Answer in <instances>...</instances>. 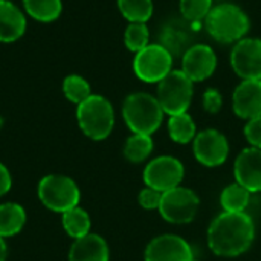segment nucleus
<instances>
[{
    "label": "nucleus",
    "instance_id": "nucleus-1",
    "mask_svg": "<svg viewBox=\"0 0 261 261\" xmlns=\"http://www.w3.org/2000/svg\"><path fill=\"white\" fill-rule=\"evenodd\" d=\"M255 225L246 213L219 214L208 228V246L219 257H239L254 243Z\"/></svg>",
    "mask_w": 261,
    "mask_h": 261
},
{
    "label": "nucleus",
    "instance_id": "nucleus-2",
    "mask_svg": "<svg viewBox=\"0 0 261 261\" xmlns=\"http://www.w3.org/2000/svg\"><path fill=\"white\" fill-rule=\"evenodd\" d=\"M122 116L127 127L138 135H153L162 124L164 110L158 98L150 93L138 92L125 98Z\"/></svg>",
    "mask_w": 261,
    "mask_h": 261
},
{
    "label": "nucleus",
    "instance_id": "nucleus-3",
    "mask_svg": "<svg viewBox=\"0 0 261 261\" xmlns=\"http://www.w3.org/2000/svg\"><path fill=\"white\" fill-rule=\"evenodd\" d=\"M76 119L81 132L93 141L106 139L115 125L113 107L109 99L101 95H90L86 101L78 104Z\"/></svg>",
    "mask_w": 261,
    "mask_h": 261
},
{
    "label": "nucleus",
    "instance_id": "nucleus-4",
    "mask_svg": "<svg viewBox=\"0 0 261 261\" xmlns=\"http://www.w3.org/2000/svg\"><path fill=\"white\" fill-rule=\"evenodd\" d=\"M206 31L220 43H232L242 40L249 31L248 15L232 3H222L206 15Z\"/></svg>",
    "mask_w": 261,
    "mask_h": 261
},
{
    "label": "nucleus",
    "instance_id": "nucleus-5",
    "mask_svg": "<svg viewBox=\"0 0 261 261\" xmlns=\"http://www.w3.org/2000/svg\"><path fill=\"white\" fill-rule=\"evenodd\" d=\"M40 202L54 213H66L78 206L80 203V188L78 185L64 174H49L44 176L37 188Z\"/></svg>",
    "mask_w": 261,
    "mask_h": 261
},
{
    "label": "nucleus",
    "instance_id": "nucleus-6",
    "mask_svg": "<svg viewBox=\"0 0 261 261\" xmlns=\"http://www.w3.org/2000/svg\"><path fill=\"white\" fill-rule=\"evenodd\" d=\"M193 99V81L182 70H171L158 87V101L164 113H187Z\"/></svg>",
    "mask_w": 261,
    "mask_h": 261
},
{
    "label": "nucleus",
    "instance_id": "nucleus-7",
    "mask_svg": "<svg viewBox=\"0 0 261 261\" xmlns=\"http://www.w3.org/2000/svg\"><path fill=\"white\" fill-rule=\"evenodd\" d=\"M199 205L200 200L193 190L176 187L173 190L162 193L158 211L164 220L176 225H185L194 220Z\"/></svg>",
    "mask_w": 261,
    "mask_h": 261
},
{
    "label": "nucleus",
    "instance_id": "nucleus-8",
    "mask_svg": "<svg viewBox=\"0 0 261 261\" xmlns=\"http://www.w3.org/2000/svg\"><path fill=\"white\" fill-rule=\"evenodd\" d=\"M173 66V57L161 44H148L139 50L133 60L136 76L145 83H161Z\"/></svg>",
    "mask_w": 261,
    "mask_h": 261
},
{
    "label": "nucleus",
    "instance_id": "nucleus-9",
    "mask_svg": "<svg viewBox=\"0 0 261 261\" xmlns=\"http://www.w3.org/2000/svg\"><path fill=\"white\" fill-rule=\"evenodd\" d=\"M184 165L171 156H161L147 164L144 170V182L148 188L161 193L179 187L184 179Z\"/></svg>",
    "mask_w": 261,
    "mask_h": 261
},
{
    "label": "nucleus",
    "instance_id": "nucleus-10",
    "mask_svg": "<svg viewBox=\"0 0 261 261\" xmlns=\"http://www.w3.org/2000/svg\"><path fill=\"white\" fill-rule=\"evenodd\" d=\"M193 150L197 162L213 168L225 164L229 154V144L225 135L217 130L208 128L196 135Z\"/></svg>",
    "mask_w": 261,
    "mask_h": 261
},
{
    "label": "nucleus",
    "instance_id": "nucleus-11",
    "mask_svg": "<svg viewBox=\"0 0 261 261\" xmlns=\"http://www.w3.org/2000/svg\"><path fill=\"white\" fill-rule=\"evenodd\" d=\"M231 64L243 80H261V40L242 38L231 52Z\"/></svg>",
    "mask_w": 261,
    "mask_h": 261
},
{
    "label": "nucleus",
    "instance_id": "nucleus-12",
    "mask_svg": "<svg viewBox=\"0 0 261 261\" xmlns=\"http://www.w3.org/2000/svg\"><path fill=\"white\" fill-rule=\"evenodd\" d=\"M196 31L187 18H173L167 21L159 32V44L165 47L171 57H184L194 46Z\"/></svg>",
    "mask_w": 261,
    "mask_h": 261
},
{
    "label": "nucleus",
    "instance_id": "nucleus-13",
    "mask_svg": "<svg viewBox=\"0 0 261 261\" xmlns=\"http://www.w3.org/2000/svg\"><path fill=\"white\" fill-rule=\"evenodd\" d=\"M193 249L187 240L174 234L153 239L145 249V261H193Z\"/></svg>",
    "mask_w": 261,
    "mask_h": 261
},
{
    "label": "nucleus",
    "instance_id": "nucleus-14",
    "mask_svg": "<svg viewBox=\"0 0 261 261\" xmlns=\"http://www.w3.org/2000/svg\"><path fill=\"white\" fill-rule=\"evenodd\" d=\"M217 66L214 50L206 44H194L182 57V72L193 81H203L210 78Z\"/></svg>",
    "mask_w": 261,
    "mask_h": 261
},
{
    "label": "nucleus",
    "instance_id": "nucleus-15",
    "mask_svg": "<svg viewBox=\"0 0 261 261\" xmlns=\"http://www.w3.org/2000/svg\"><path fill=\"white\" fill-rule=\"evenodd\" d=\"M236 182L249 193L261 191V150L255 147L245 148L234 164Z\"/></svg>",
    "mask_w": 261,
    "mask_h": 261
},
{
    "label": "nucleus",
    "instance_id": "nucleus-16",
    "mask_svg": "<svg viewBox=\"0 0 261 261\" xmlns=\"http://www.w3.org/2000/svg\"><path fill=\"white\" fill-rule=\"evenodd\" d=\"M234 113L242 119L261 116V80H243L232 95Z\"/></svg>",
    "mask_w": 261,
    "mask_h": 261
},
{
    "label": "nucleus",
    "instance_id": "nucleus-17",
    "mask_svg": "<svg viewBox=\"0 0 261 261\" xmlns=\"http://www.w3.org/2000/svg\"><path fill=\"white\" fill-rule=\"evenodd\" d=\"M26 32L23 11L9 0H0V43H12Z\"/></svg>",
    "mask_w": 261,
    "mask_h": 261
},
{
    "label": "nucleus",
    "instance_id": "nucleus-18",
    "mask_svg": "<svg viewBox=\"0 0 261 261\" xmlns=\"http://www.w3.org/2000/svg\"><path fill=\"white\" fill-rule=\"evenodd\" d=\"M69 261H109V246L101 236L89 232L73 240L69 251Z\"/></svg>",
    "mask_w": 261,
    "mask_h": 261
},
{
    "label": "nucleus",
    "instance_id": "nucleus-19",
    "mask_svg": "<svg viewBox=\"0 0 261 261\" xmlns=\"http://www.w3.org/2000/svg\"><path fill=\"white\" fill-rule=\"evenodd\" d=\"M26 223V211L21 205L6 202L0 205V237L17 236Z\"/></svg>",
    "mask_w": 261,
    "mask_h": 261
},
{
    "label": "nucleus",
    "instance_id": "nucleus-20",
    "mask_svg": "<svg viewBox=\"0 0 261 261\" xmlns=\"http://www.w3.org/2000/svg\"><path fill=\"white\" fill-rule=\"evenodd\" d=\"M23 8L34 20L50 23L61 15L63 3L61 0H23Z\"/></svg>",
    "mask_w": 261,
    "mask_h": 261
},
{
    "label": "nucleus",
    "instance_id": "nucleus-21",
    "mask_svg": "<svg viewBox=\"0 0 261 261\" xmlns=\"http://www.w3.org/2000/svg\"><path fill=\"white\" fill-rule=\"evenodd\" d=\"M61 222L64 231L73 239H81L90 232V217L86 210L75 206L61 214Z\"/></svg>",
    "mask_w": 261,
    "mask_h": 261
},
{
    "label": "nucleus",
    "instance_id": "nucleus-22",
    "mask_svg": "<svg viewBox=\"0 0 261 261\" xmlns=\"http://www.w3.org/2000/svg\"><path fill=\"white\" fill-rule=\"evenodd\" d=\"M251 194L240 184H232L226 187L220 194V205L226 213H245L251 202Z\"/></svg>",
    "mask_w": 261,
    "mask_h": 261
},
{
    "label": "nucleus",
    "instance_id": "nucleus-23",
    "mask_svg": "<svg viewBox=\"0 0 261 261\" xmlns=\"http://www.w3.org/2000/svg\"><path fill=\"white\" fill-rule=\"evenodd\" d=\"M153 147L154 145L150 135L133 133L124 145V156L132 164H141L151 154Z\"/></svg>",
    "mask_w": 261,
    "mask_h": 261
},
{
    "label": "nucleus",
    "instance_id": "nucleus-24",
    "mask_svg": "<svg viewBox=\"0 0 261 261\" xmlns=\"http://www.w3.org/2000/svg\"><path fill=\"white\" fill-rule=\"evenodd\" d=\"M170 138L177 144H188L196 138V124L188 113L170 116L168 121Z\"/></svg>",
    "mask_w": 261,
    "mask_h": 261
},
{
    "label": "nucleus",
    "instance_id": "nucleus-25",
    "mask_svg": "<svg viewBox=\"0 0 261 261\" xmlns=\"http://www.w3.org/2000/svg\"><path fill=\"white\" fill-rule=\"evenodd\" d=\"M118 8L130 23H145L153 15L151 0H118Z\"/></svg>",
    "mask_w": 261,
    "mask_h": 261
},
{
    "label": "nucleus",
    "instance_id": "nucleus-26",
    "mask_svg": "<svg viewBox=\"0 0 261 261\" xmlns=\"http://www.w3.org/2000/svg\"><path fill=\"white\" fill-rule=\"evenodd\" d=\"M63 93L64 96L73 102V104H81L83 101H86L92 92H90V84L87 83L86 78H83L81 75H67L63 81Z\"/></svg>",
    "mask_w": 261,
    "mask_h": 261
},
{
    "label": "nucleus",
    "instance_id": "nucleus-27",
    "mask_svg": "<svg viewBox=\"0 0 261 261\" xmlns=\"http://www.w3.org/2000/svg\"><path fill=\"white\" fill-rule=\"evenodd\" d=\"M148 28L145 23H130L125 29L124 34V41L128 50L132 52H139L145 46H148Z\"/></svg>",
    "mask_w": 261,
    "mask_h": 261
},
{
    "label": "nucleus",
    "instance_id": "nucleus-28",
    "mask_svg": "<svg viewBox=\"0 0 261 261\" xmlns=\"http://www.w3.org/2000/svg\"><path fill=\"white\" fill-rule=\"evenodd\" d=\"M213 6V0H180V11L188 21H200L206 18Z\"/></svg>",
    "mask_w": 261,
    "mask_h": 261
},
{
    "label": "nucleus",
    "instance_id": "nucleus-29",
    "mask_svg": "<svg viewBox=\"0 0 261 261\" xmlns=\"http://www.w3.org/2000/svg\"><path fill=\"white\" fill-rule=\"evenodd\" d=\"M161 199H162V193L154 190V188H144L141 193H139V205L144 208V210H159V205H161Z\"/></svg>",
    "mask_w": 261,
    "mask_h": 261
},
{
    "label": "nucleus",
    "instance_id": "nucleus-30",
    "mask_svg": "<svg viewBox=\"0 0 261 261\" xmlns=\"http://www.w3.org/2000/svg\"><path fill=\"white\" fill-rule=\"evenodd\" d=\"M245 136L252 147L261 150V116L248 121L245 125Z\"/></svg>",
    "mask_w": 261,
    "mask_h": 261
},
{
    "label": "nucleus",
    "instance_id": "nucleus-31",
    "mask_svg": "<svg viewBox=\"0 0 261 261\" xmlns=\"http://www.w3.org/2000/svg\"><path fill=\"white\" fill-rule=\"evenodd\" d=\"M222 104H223V99H222V95H220L219 90L208 89L203 93V107H205V110L208 113H217V112H220Z\"/></svg>",
    "mask_w": 261,
    "mask_h": 261
},
{
    "label": "nucleus",
    "instance_id": "nucleus-32",
    "mask_svg": "<svg viewBox=\"0 0 261 261\" xmlns=\"http://www.w3.org/2000/svg\"><path fill=\"white\" fill-rule=\"evenodd\" d=\"M12 187V177L9 170L0 162V197L8 194Z\"/></svg>",
    "mask_w": 261,
    "mask_h": 261
},
{
    "label": "nucleus",
    "instance_id": "nucleus-33",
    "mask_svg": "<svg viewBox=\"0 0 261 261\" xmlns=\"http://www.w3.org/2000/svg\"><path fill=\"white\" fill-rule=\"evenodd\" d=\"M6 254H8V251H6L5 239H3V237H0V261L6 260Z\"/></svg>",
    "mask_w": 261,
    "mask_h": 261
},
{
    "label": "nucleus",
    "instance_id": "nucleus-34",
    "mask_svg": "<svg viewBox=\"0 0 261 261\" xmlns=\"http://www.w3.org/2000/svg\"><path fill=\"white\" fill-rule=\"evenodd\" d=\"M193 261H196V260H193Z\"/></svg>",
    "mask_w": 261,
    "mask_h": 261
}]
</instances>
